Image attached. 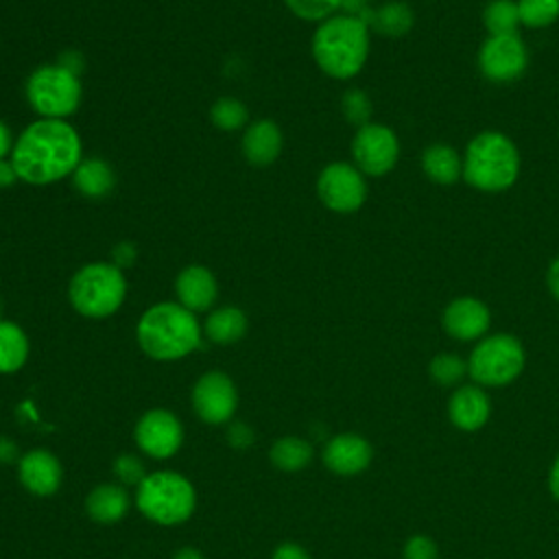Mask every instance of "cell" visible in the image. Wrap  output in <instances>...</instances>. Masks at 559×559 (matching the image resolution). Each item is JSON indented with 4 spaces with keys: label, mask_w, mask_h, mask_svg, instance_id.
I'll use <instances>...</instances> for the list:
<instances>
[{
    "label": "cell",
    "mask_w": 559,
    "mask_h": 559,
    "mask_svg": "<svg viewBox=\"0 0 559 559\" xmlns=\"http://www.w3.org/2000/svg\"><path fill=\"white\" fill-rule=\"evenodd\" d=\"M9 159L20 181L48 186L72 177L83 159V142L68 120L37 118L20 131Z\"/></svg>",
    "instance_id": "1"
},
{
    "label": "cell",
    "mask_w": 559,
    "mask_h": 559,
    "mask_svg": "<svg viewBox=\"0 0 559 559\" xmlns=\"http://www.w3.org/2000/svg\"><path fill=\"white\" fill-rule=\"evenodd\" d=\"M369 46V24L360 15L336 13L314 28L310 52L323 74L347 81L365 68Z\"/></svg>",
    "instance_id": "2"
},
{
    "label": "cell",
    "mask_w": 559,
    "mask_h": 559,
    "mask_svg": "<svg viewBox=\"0 0 559 559\" xmlns=\"http://www.w3.org/2000/svg\"><path fill=\"white\" fill-rule=\"evenodd\" d=\"M203 328L194 312L179 301H159L148 306L135 325L140 349L162 362L190 356L201 345Z\"/></svg>",
    "instance_id": "3"
},
{
    "label": "cell",
    "mask_w": 559,
    "mask_h": 559,
    "mask_svg": "<svg viewBox=\"0 0 559 559\" xmlns=\"http://www.w3.org/2000/svg\"><path fill=\"white\" fill-rule=\"evenodd\" d=\"M520 177V151L496 129L476 133L463 153V179L480 192H504Z\"/></svg>",
    "instance_id": "4"
},
{
    "label": "cell",
    "mask_w": 559,
    "mask_h": 559,
    "mask_svg": "<svg viewBox=\"0 0 559 559\" xmlns=\"http://www.w3.org/2000/svg\"><path fill=\"white\" fill-rule=\"evenodd\" d=\"M127 299L124 271L114 262L83 264L68 284L70 306L87 319H107L120 310Z\"/></svg>",
    "instance_id": "5"
},
{
    "label": "cell",
    "mask_w": 559,
    "mask_h": 559,
    "mask_svg": "<svg viewBox=\"0 0 559 559\" xmlns=\"http://www.w3.org/2000/svg\"><path fill=\"white\" fill-rule=\"evenodd\" d=\"M135 507L155 524L177 526L194 513L197 491L183 474L159 469L146 474L135 487Z\"/></svg>",
    "instance_id": "6"
},
{
    "label": "cell",
    "mask_w": 559,
    "mask_h": 559,
    "mask_svg": "<svg viewBox=\"0 0 559 559\" xmlns=\"http://www.w3.org/2000/svg\"><path fill=\"white\" fill-rule=\"evenodd\" d=\"M24 94L39 118L68 120L81 105L83 87L79 74L61 63H44L28 74Z\"/></svg>",
    "instance_id": "7"
},
{
    "label": "cell",
    "mask_w": 559,
    "mask_h": 559,
    "mask_svg": "<svg viewBox=\"0 0 559 559\" xmlns=\"http://www.w3.org/2000/svg\"><path fill=\"white\" fill-rule=\"evenodd\" d=\"M526 362L524 345L511 334L483 336L469 354L467 373L483 386H504L513 382Z\"/></svg>",
    "instance_id": "8"
},
{
    "label": "cell",
    "mask_w": 559,
    "mask_h": 559,
    "mask_svg": "<svg viewBox=\"0 0 559 559\" xmlns=\"http://www.w3.org/2000/svg\"><path fill=\"white\" fill-rule=\"evenodd\" d=\"M352 164L365 177H382L391 173L400 159V140L395 131L380 122H367L352 138Z\"/></svg>",
    "instance_id": "9"
},
{
    "label": "cell",
    "mask_w": 559,
    "mask_h": 559,
    "mask_svg": "<svg viewBox=\"0 0 559 559\" xmlns=\"http://www.w3.org/2000/svg\"><path fill=\"white\" fill-rule=\"evenodd\" d=\"M319 201L336 214H352L367 201V179L352 162H330L317 177Z\"/></svg>",
    "instance_id": "10"
},
{
    "label": "cell",
    "mask_w": 559,
    "mask_h": 559,
    "mask_svg": "<svg viewBox=\"0 0 559 559\" xmlns=\"http://www.w3.org/2000/svg\"><path fill=\"white\" fill-rule=\"evenodd\" d=\"M528 68V48L518 33L487 35L478 50V70L491 83H513Z\"/></svg>",
    "instance_id": "11"
},
{
    "label": "cell",
    "mask_w": 559,
    "mask_h": 559,
    "mask_svg": "<svg viewBox=\"0 0 559 559\" xmlns=\"http://www.w3.org/2000/svg\"><path fill=\"white\" fill-rule=\"evenodd\" d=\"M192 408L197 417L210 426L227 424L238 408L234 380L223 371L203 373L192 389Z\"/></svg>",
    "instance_id": "12"
},
{
    "label": "cell",
    "mask_w": 559,
    "mask_h": 559,
    "mask_svg": "<svg viewBox=\"0 0 559 559\" xmlns=\"http://www.w3.org/2000/svg\"><path fill=\"white\" fill-rule=\"evenodd\" d=\"M138 448L151 459H170L183 443V426L179 417L166 408L146 411L133 430Z\"/></svg>",
    "instance_id": "13"
},
{
    "label": "cell",
    "mask_w": 559,
    "mask_h": 559,
    "mask_svg": "<svg viewBox=\"0 0 559 559\" xmlns=\"http://www.w3.org/2000/svg\"><path fill=\"white\" fill-rule=\"evenodd\" d=\"M443 330L448 336L456 341H478L487 334L489 323H491V312L485 301L478 297H456L452 299L441 317Z\"/></svg>",
    "instance_id": "14"
},
{
    "label": "cell",
    "mask_w": 559,
    "mask_h": 559,
    "mask_svg": "<svg viewBox=\"0 0 559 559\" xmlns=\"http://www.w3.org/2000/svg\"><path fill=\"white\" fill-rule=\"evenodd\" d=\"M17 478L28 493L44 498L57 493V489L61 487L63 469L59 459L50 450L35 448L20 456Z\"/></svg>",
    "instance_id": "15"
},
{
    "label": "cell",
    "mask_w": 559,
    "mask_h": 559,
    "mask_svg": "<svg viewBox=\"0 0 559 559\" xmlns=\"http://www.w3.org/2000/svg\"><path fill=\"white\" fill-rule=\"evenodd\" d=\"M175 297L190 312H210L218 299V282L203 264H188L175 277Z\"/></svg>",
    "instance_id": "16"
},
{
    "label": "cell",
    "mask_w": 559,
    "mask_h": 559,
    "mask_svg": "<svg viewBox=\"0 0 559 559\" xmlns=\"http://www.w3.org/2000/svg\"><path fill=\"white\" fill-rule=\"evenodd\" d=\"M321 456L330 472L338 476H356L369 467L373 450L365 437L356 432H343L325 443Z\"/></svg>",
    "instance_id": "17"
},
{
    "label": "cell",
    "mask_w": 559,
    "mask_h": 559,
    "mask_svg": "<svg viewBox=\"0 0 559 559\" xmlns=\"http://www.w3.org/2000/svg\"><path fill=\"white\" fill-rule=\"evenodd\" d=\"M282 146H284L282 129L277 127V122L269 118L253 120L242 131V140H240L242 157L255 168L271 166L280 157Z\"/></svg>",
    "instance_id": "18"
},
{
    "label": "cell",
    "mask_w": 559,
    "mask_h": 559,
    "mask_svg": "<svg viewBox=\"0 0 559 559\" xmlns=\"http://www.w3.org/2000/svg\"><path fill=\"white\" fill-rule=\"evenodd\" d=\"M491 413V404L487 393L478 384L459 386L448 402V415L452 424L461 430H478L487 424Z\"/></svg>",
    "instance_id": "19"
},
{
    "label": "cell",
    "mask_w": 559,
    "mask_h": 559,
    "mask_svg": "<svg viewBox=\"0 0 559 559\" xmlns=\"http://www.w3.org/2000/svg\"><path fill=\"white\" fill-rule=\"evenodd\" d=\"M72 186L81 197L98 201L114 190L116 175L103 157H83L72 173Z\"/></svg>",
    "instance_id": "20"
},
{
    "label": "cell",
    "mask_w": 559,
    "mask_h": 559,
    "mask_svg": "<svg viewBox=\"0 0 559 559\" xmlns=\"http://www.w3.org/2000/svg\"><path fill=\"white\" fill-rule=\"evenodd\" d=\"M87 515L98 524H116L129 511V493L122 485L103 483L94 487L85 500Z\"/></svg>",
    "instance_id": "21"
},
{
    "label": "cell",
    "mask_w": 559,
    "mask_h": 559,
    "mask_svg": "<svg viewBox=\"0 0 559 559\" xmlns=\"http://www.w3.org/2000/svg\"><path fill=\"white\" fill-rule=\"evenodd\" d=\"M421 170L437 186H452L463 177V157L443 142L428 144L421 153Z\"/></svg>",
    "instance_id": "22"
},
{
    "label": "cell",
    "mask_w": 559,
    "mask_h": 559,
    "mask_svg": "<svg viewBox=\"0 0 559 559\" xmlns=\"http://www.w3.org/2000/svg\"><path fill=\"white\" fill-rule=\"evenodd\" d=\"M247 314L236 306L212 308L203 321V334L216 345H231L247 334Z\"/></svg>",
    "instance_id": "23"
},
{
    "label": "cell",
    "mask_w": 559,
    "mask_h": 559,
    "mask_svg": "<svg viewBox=\"0 0 559 559\" xmlns=\"http://www.w3.org/2000/svg\"><path fill=\"white\" fill-rule=\"evenodd\" d=\"M31 354L26 332L9 319H0V373L20 371Z\"/></svg>",
    "instance_id": "24"
},
{
    "label": "cell",
    "mask_w": 559,
    "mask_h": 559,
    "mask_svg": "<svg viewBox=\"0 0 559 559\" xmlns=\"http://www.w3.org/2000/svg\"><path fill=\"white\" fill-rule=\"evenodd\" d=\"M269 459L282 472H299L312 461V445L301 437H282L271 445Z\"/></svg>",
    "instance_id": "25"
},
{
    "label": "cell",
    "mask_w": 559,
    "mask_h": 559,
    "mask_svg": "<svg viewBox=\"0 0 559 559\" xmlns=\"http://www.w3.org/2000/svg\"><path fill=\"white\" fill-rule=\"evenodd\" d=\"M369 26L384 35H404L413 26V11L406 2H386L380 9L371 11L369 17H362Z\"/></svg>",
    "instance_id": "26"
},
{
    "label": "cell",
    "mask_w": 559,
    "mask_h": 559,
    "mask_svg": "<svg viewBox=\"0 0 559 559\" xmlns=\"http://www.w3.org/2000/svg\"><path fill=\"white\" fill-rule=\"evenodd\" d=\"M487 35H513L522 26L515 0H489L483 9Z\"/></svg>",
    "instance_id": "27"
},
{
    "label": "cell",
    "mask_w": 559,
    "mask_h": 559,
    "mask_svg": "<svg viewBox=\"0 0 559 559\" xmlns=\"http://www.w3.org/2000/svg\"><path fill=\"white\" fill-rule=\"evenodd\" d=\"M210 122L225 133L231 131H240L249 124V109L242 100L238 98H218L212 107H210Z\"/></svg>",
    "instance_id": "28"
},
{
    "label": "cell",
    "mask_w": 559,
    "mask_h": 559,
    "mask_svg": "<svg viewBox=\"0 0 559 559\" xmlns=\"http://www.w3.org/2000/svg\"><path fill=\"white\" fill-rule=\"evenodd\" d=\"M520 22L526 28H546L559 20V0H518Z\"/></svg>",
    "instance_id": "29"
},
{
    "label": "cell",
    "mask_w": 559,
    "mask_h": 559,
    "mask_svg": "<svg viewBox=\"0 0 559 559\" xmlns=\"http://www.w3.org/2000/svg\"><path fill=\"white\" fill-rule=\"evenodd\" d=\"M430 378L441 386L459 384L467 373V362L461 360L456 354H437L428 365Z\"/></svg>",
    "instance_id": "30"
},
{
    "label": "cell",
    "mask_w": 559,
    "mask_h": 559,
    "mask_svg": "<svg viewBox=\"0 0 559 559\" xmlns=\"http://www.w3.org/2000/svg\"><path fill=\"white\" fill-rule=\"evenodd\" d=\"M286 9L304 22H323L338 13L343 0H284Z\"/></svg>",
    "instance_id": "31"
},
{
    "label": "cell",
    "mask_w": 559,
    "mask_h": 559,
    "mask_svg": "<svg viewBox=\"0 0 559 559\" xmlns=\"http://www.w3.org/2000/svg\"><path fill=\"white\" fill-rule=\"evenodd\" d=\"M341 109H343V116L347 122L356 124V127H362L369 122V116H371V100L369 96L358 90V87H352L343 94V100H341Z\"/></svg>",
    "instance_id": "32"
},
{
    "label": "cell",
    "mask_w": 559,
    "mask_h": 559,
    "mask_svg": "<svg viewBox=\"0 0 559 559\" xmlns=\"http://www.w3.org/2000/svg\"><path fill=\"white\" fill-rule=\"evenodd\" d=\"M114 472L118 476V480L124 485H140L144 478H146V472H144V465L142 461L135 456V454H120L116 461H114Z\"/></svg>",
    "instance_id": "33"
},
{
    "label": "cell",
    "mask_w": 559,
    "mask_h": 559,
    "mask_svg": "<svg viewBox=\"0 0 559 559\" xmlns=\"http://www.w3.org/2000/svg\"><path fill=\"white\" fill-rule=\"evenodd\" d=\"M404 559H437V546L430 537L426 535H413L404 544Z\"/></svg>",
    "instance_id": "34"
},
{
    "label": "cell",
    "mask_w": 559,
    "mask_h": 559,
    "mask_svg": "<svg viewBox=\"0 0 559 559\" xmlns=\"http://www.w3.org/2000/svg\"><path fill=\"white\" fill-rule=\"evenodd\" d=\"M135 258H138V249H135V245L133 242H129V240H122V242H118L114 249H111V262L118 266V269H127V266H131L133 262H135Z\"/></svg>",
    "instance_id": "35"
},
{
    "label": "cell",
    "mask_w": 559,
    "mask_h": 559,
    "mask_svg": "<svg viewBox=\"0 0 559 559\" xmlns=\"http://www.w3.org/2000/svg\"><path fill=\"white\" fill-rule=\"evenodd\" d=\"M227 437H229V443H231L234 448H247V445L253 443V432H251V428L245 426V424H240V421H236V424L229 426Z\"/></svg>",
    "instance_id": "36"
},
{
    "label": "cell",
    "mask_w": 559,
    "mask_h": 559,
    "mask_svg": "<svg viewBox=\"0 0 559 559\" xmlns=\"http://www.w3.org/2000/svg\"><path fill=\"white\" fill-rule=\"evenodd\" d=\"M271 559H310L308 552L299 546V544H293V542H284L280 544L275 550H273V557Z\"/></svg>",
    "instance_id": "37"
},
{
    "label": "cell",
    "mask_w": 559,
    "mask_h": 559,
    "mask_svg": "<svg viewBox=\"0 0 559 559\" xmlns=\"http://www.w3.org/2000/svg\"><path fill=\"white\" fill-rule=\"evenodd\" d=\"M13 133H11V127L0 120V159H9L11 157V151H13Z\"/></svg>",
    "instance_id": "38"
},
{
    "label": "cell",
    "mask_w": 559,
    "mask_h": 559,
    "mask_svg": "<svg viewBox=\"0 0 559 559\" xmlns=\"http://www.w3.org/2000/svg\"><path fill=\"white\" fill-rule=\"evenodd\" d=\"M15 181H20V177L11 159H0V190L11 188Z\"/></svg>",
    "instance_id": "39"
},
{
    "label": "cell",
    "mask_w": 559,
    "mask_h": 559,
    "mask_svg": "<svg viewBox=\"0 0 559 559\" xmlns=\"http://www.w3.org/2000/svg\"><path fill=\"white\" fill-rule=\"evenodd\" d=\"M546 282H548V288L555 295V299H559V258H555L550 262L548 273H546Z\"/></svg>",
    "instance_id": "40"
},
{
    "label": "cell",
    "mask_w": 559,
    "mask_h": 559,
    "mask_svg": "<svg viewBox=\"0 0 559 559\" xmlns=\"http://www.w3.org/2000/svg\"><path fill=\"white\" fill-rule=\"evenodd\" d=\"M57 63H61L63 68H68L70 72H74V74H79L81 72V55H76V52H66V55H61L59 57V61Z\"/></svg>",
    "instance_id": "41"
},
{
    "label": "cell",
    "mask_w": 559,
    "mask_h": 559,
    "mask_svg": "<svg viewBox=\"0 0 559 559\" xmlns=\"http://www.w3.org/2000/svg\"><path fill=\"white\" fill-rule=\"evenodd\" d=\"M548 487H550V493L555 496V500H559V456L555 459V463H552V467H550Z\"/></svg>",
    "instance_id": "42"
},
{
    "label": "cell",
    "mask_w": 559,
    "mask_h": 559,
    "mask_svg": "<svg viewBox=\"0 0 559 559\" xmlns=\"http://www.w3.org/2000/svg\"><path fill=\"white\" fill-rule=\"evenodd\" d=\"M13 454H15V445L9 439L0 437V461H11Z\"/></svg>",
    "instance_id": "43"
},
{
    "label": "cell",
    "mask_w": 559,
    "mask_h": 559,
    "mask_svg": "<svg viewBox=\"0 0 559 559\" xmlns=\"http://www.w3.org/2000/svg\"><path fill=\"white\" fill-rule=\"evenodd\" d=\"M173 559H203V555L197 548H181L175 552Z\"/></svg>",
    "instance_id": "44"
}]
</instances>
